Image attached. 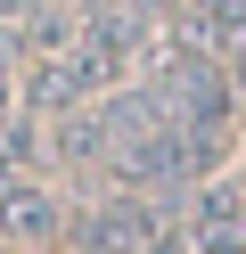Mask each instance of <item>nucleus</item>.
<instances>
[{"mask_svg":"<svg viewBox=\"0 0 246 254\" xmlns=\"http://www.w3.org/2000/svg\"><path fill=\"white\" fill-rule=\"evenodd\" d=\"M148 82L164 90L172 123H189V131H230V115H238V82H230V66H222L213 50H197V41H172V50L156 58Z\"/></svg>","mask_w":246,"mask_h":254,"instance_id":"1","label":"nucleus"},{"mask_svg":"<svg viewBox=\"0 0 246 254\" xmlns=\"http://www.w3.org/2000/svg\"><path fill=\"white\" fill-rule=\"evenodd\" d=\"M189 238L197 254H246V181H213V189H197V205H189Z\"/></svg>","mask_w":246,"mask_h":254,"instance_id":"2","label":"nucleus"},{"mask_svg":"<svg viewBox=\"0 0 246 254\" xmlns=\"http://www.w3.org/2000/svg\"><path fill=\"white\" fill-rule=\"evenodd\" d=\"M66 230V205L49 197L41 181H25V172L0 164V238H16V246H41V238Z\"/></svg>","mask_w":246,"mask_h":254,"instance_id":"3","label":"nucleus"},{"mask_svg":"<svg viewBox=\"0 0 246 254\" xmlns=\"http://www.w3.org/2000/svg\"><path fill=\"white\" fill-rule=\"evenodd\" d=\"M49 148H58V164H107L115 156V131H107V107H74V115L58 123V139H49Z\"/></svg>","mask_w":246,"mask_h":254,"instance_id":"4","label":"nucleus"},{"mask_svg":"<svg viewBox=\"0 0 246 254\" xmlns=\"http://www.w3.org/2000/svg\"><path fill=\"white\" fill-rule=\"evenodd\" d=\"M25 25H0V107H8V82H16V66H25Z\"/></svg>","mask_w":246,"mask_h":254,"instance_id":"5","label":"nucleus"},{"mask_svg":"<svg viewBox=\"0 0 246 254\" xmlns=\"http://www.w3.org/2000/svg\"><path fill=\"white\" fill-rule=\"evenodd\" d=\"M33 156H41V148H33V131H25V123H8V131H0V164H33Z\"/></svg>","mask_w":246,"mask_h":254,"instance_id":"6","label":"nucleus"},{"mask_svg":"<svg viewBox=\"0 0 246 254\" xmlns=\"http://www.w3.org/2000/svg\"><path fill=\"white\" fill-rule=\"evenodd\" d=\"M33 8H41V0H0V25H25Z\"/></svg>","mask_w":246,"mask_h":254,"instance_id":"7","label":"nucleus"}]
</instances>
